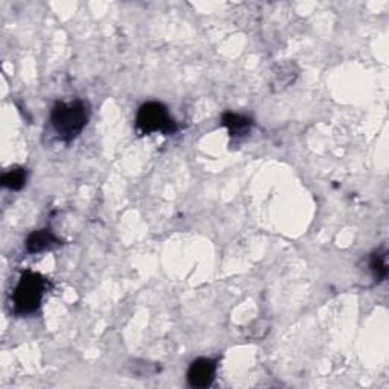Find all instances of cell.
I'll list each match as a JSON object with an SVG mask.
<instances>
[{
    "label": "cell",
    "instance_id": "1",
    "mask_svg": "<svg viewBox=\"0 0 389 389\" xmlns=\"http://www.w3.org/2000/svg\"><path fill=\"white\" fill-rule=\"evenodd\" d=\"M88 122V108L83 101L56 102L51 113V124L59 140L72 142L83 133Z\"/></svg>",
    "mask_w": 389,
    "mask_h": 389
},
{
    "label": "cell",
    "instance_id": "2",
    "mask_svg": "<svg viewBox=\"0 0 389 389\" xmlns=\"http://www.w3.org/2000/svg\"><path fill=\"white\" fill-rule=\"evenodd\" d=\"M46 280L32 271L22 274L14 291V309L17 315H28L35 312L42 303Z\"/></svg>",
    "mask_w": 389,
    "mask_h": 389
},
{
    "label": "cell",
    "instance_id": "3",
    "mask_svg": "<svg viewBox=\"0 0 389 389\" xmlns=\"http://www.w3.org/2000/svg\"><path fill=\"white\" fill-rule=\"evenodd\" d=\"M137 128L143 134L162 133L174 134L178 126L174 119L169 116L167 108L162 102H148L138 108L137 113Z\"/></svg>",
    "mask_w": 389,
    "mask_h": 389
},
{
    "label": "cell",
    "instance_id": "4",
    "mask_svg": "<svg viewBox=\"0 0 389 389\" xmlns=\"http://www.w3.org/2000/svg\"><path fill=\"white\" fill-rule=\"evenodd\" d=\"M216 376V362L212 359L199 357L192 362L187 371V382L192 388H207L210 386Z\"/></svg>",
    "mask_w": 389,
    "mask_h": 389
},
{
    "label": "cell",
    "instance_id": "5",
    "mask_svg": "<svg viewBox=\"0 0 389 389\" xmlns=\"http://www.w3.org/2000/svg\"><path fill=\"white\" fill-rule=\"evenodd\" d=\"M61 241L54 234L51 228H43V230H37L31 233L26 239V251L31 254H38L46 249H51L58 246Z\"/></svg>",
    "mask_w": 389,
    "mask_h": 389
},
{
    "label": "cell",
    "instance_id": "6",
    "mask_svg": "<svg viewBox=\"0 0 389 389\" xmlns=\"http://www.w3.org/2000/svg\"><path fill=\"white\" fill-rule=\"evenodd\" d=\"M298 76V68L294 63L278 64L274 71V76L271 81V87L274 92H283L291 84H294L295 78Z\"/></svg>",
    "mask_w": 389,
    "mask_h": 389
},
{
    "label": "cell",
    "instance_id": "7",
    "mask_svg": "<svg viewBox=\"0 0 389 389\" xmlns=\"http://www.w3.org/2000/svg\"><path fill=\"white\" fill-rule=\"evenodd\" d=\"M222 125L228 129V134L232 137H241L251 129L253 121L246 116L227 112L222 114Z\"/></svg>",
    "mask_w": 389,
    "mask_h": 389
},
{
    "label": "cell",
    "instance_id": "8",
    "mask_svg": "<svg viewBox=\"0 0 389 389\" xmlns=\"http://www.w3.org/2000/svg\"><path fill=\"white\" fill-rule=\"evenodd\" d=\"M368 269L377 283L385 280L388 275V262H386V251L385 249H377L368 261Z\"/></svg>",
    "mask_w": 389,
    "mask_h": 389
},
{
    "label": "cell",
    "instance_id": "9",
    "mask_svg": "<svg viewBox=\"0 0 389 389\" xmlns=\"http://www.w3.org/2000/svg\"><path fill=\"white\" fill-rule=\"evenodd\" d=\"M26 169L25 167H13L9 169L2 176V186L9 191H22L26 184Z\"/></svg>",
    "mask_w": 389,
    "mask_h": 389
}]
</instances>
